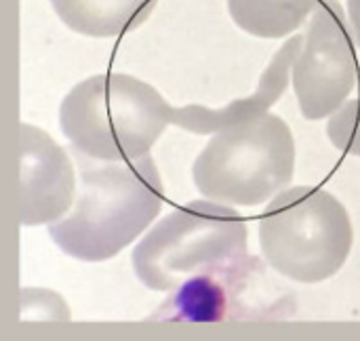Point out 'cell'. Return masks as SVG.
Returning a JSON list of instances; mask_svg holds the SVG:
<instances>
[{
    "instance_id": "ba28073f",
    "label": "cell",
    "mask_w": 360,
    "mask_h": 341,
    "mask_svg": "<svg viewBox=\"0 0 360 341\" xmlns=\"http://www.w3.org/2000/svg\"><path fill=\"white\" fill-rule=\"evenodd\" d=\"M304 34L291 36L272 57L268 67L264 70L255 93L234 99L217 110L205 108V105H186V108H173L171 112V124L186 129L194 135H207V133H219L228 127L259 118L268 114V110L283 97L289 84V76L293 70V61L302 49Z\"/></svg>"
},
{
    "instance_id": "8992f818",
    "label": "cell",
    "mask_w": 360,
    "mask_h": 341,
    "mask_svg": "<svg viewBox=\"0 0 360 341\" xmlns=\"http://www.w3.org/2000/svg\"><path fill=\"white\" fill-rule=\"evenodd\" d=\"M352 27L338 0H323L304 32L293 61V89L306 120L335 114L360 78Z\"/></svg>"
},
{
    "instance_id": "6da1fadb",
    "label": "cell",
    "mask_w": 360,
    "mask_h": 341,
    "mask_svg": "<svg viewBox=\"0 0 360 341\" xmlns=\"http://www.w3.org/2000/svg\"><path fill=\"white\" fill-rule=\"evenodd\" d=\"M78 190L72 209L49 224L51 240L80 262H105L127 249L165 205V186L154 158L97 160L76 148Z\"/></svg>"
},
{
    "instance_id": "7c38bea8",
    "label": "cell",
    "mask_w": 360,
    "mask_h": 341,
    "mask_svg": "<svg viewBox=\"0 0 360 341\" xmlns=\"http://www.w3.org/2000/svg\"><path fill=\"white\" fill-rule=\"evenodd\" d=\"M348 19H350L354 40L360 46V0H348Z\"/></svg>"
},
{
    "instance_id": "9c48e42d",
    "label": "cell",
    "mask_w": 360,
    "mask_h": 341,
    "mask_svg": "<svg viewBox=\"0 0 360 341\" xmlns=\"http://www.w3.org/2000/svg\"><path fill=\"white\" fill-rule=\"evenodd\" d=\"M57 17L82 36L112 38L139 27L156 0H51Z\"/></svg>"
},
{
    "instance_id": "30bf717a",
    "label": "cell",
    "mask_w": 360,
    "mask_h": 341,
    "mask_svg": "<svg viewBox=\"0 0 360 341\" xmlns=\"http://www.w3.org/2000/svg\"><path fill=\"white\" fill-rule=\"evenodd\" d=\"M323 0H228L234 23L257 38H287L300 30Z\"/></svg>"
},
{
    "instance_id": "277c9868",
    "label": "cell",
    "mask_w": 360,
    "mask_h": 341,
    "mask_svg": "<svg viewBox=\"0 0 360 341\" xmlns=\"http://www.w3.org/2000/svg\"><path fill=\"white\" fill-rule=\"evenodd\" d=\"M354 245L346 207L327 190L300 186L278 192L259 219V247L272 270L316 285L335 276Z\"/></svg>"
},
{
    "instance_id": "7a4b0ae2",
    "label": "cell",
    "mask_w": 360,
    "mask_h": 341,
    "mask_svg": "<svg viewBox=\"0 0 360 341\" xmlns=\"http://www.w3.org/2000/svg\"><path fill=\"white\" fill-rule=\"evenodd\" d=\"M173 108L129 74H95L61 101L59 124L72 148L97 160L146 156L171 122Z\"/></svg>"
},
{
    "instance_id": "8fae6325",
    "label": "cell",
    "mask_w": 360,
    "mask_h": 341,
    "mask_svg": "<svg viewBox=\"0 0 360 341\" xmlns=\"http://www.w3.org/2000/svg\"><path fill=\"white\" fill-rule=\"evenodd\" d=\"M327 135L338 150L360 158V99L346 101L335 114H331Z\"/></svg>"
},
{
    "instance_id": "52a82bcc",
    "label": "cell",
    "mask_w": 360,
    "mask_h": 341,
    "mask_svg": "<svg viewBox=\"0 0 360 341\" xmlns=\"http://www.w3.org/2000/svg\"><path fill=\"white\" fill-rule=\"evenodd\" d=\"M78 181L68 152L46 131L19 127V221L21 226L53 224L76 198Z\"/></svg>"
},
{
    "instance_id": "3957f363",
    "label": "cell",
    "mask_w": 360,
    "mask_h": 341,
    "mask_svg": "<svg viewBox=\"0 0 360 341\" xmlns=\"http://www.w3.org/2000/svg\"><path fill=\"white\" fill-rule=\"evenodd\" d=\"M247 219L238 211L192 200L162 217L135 247V276L150 291H177L190 278L247 259Z\"/></svg>"
},
{
    "instance_id": "5b68a950",
    "label": "cell",
    "mask_w": 360,
    "mask_h": 341,
    "mask_svg": "<svg viewBox=\"0 0 360 341\" xmlns=\"http://www.w3.org/2000/svg\"><path fill=\"white\" fill-rule=\"evenodd\" d=\"M295 173V139L276 114L228 127L192 167L196 190L215 202L257 207L283 192Z\"/></svg>"
}]
</instances>
